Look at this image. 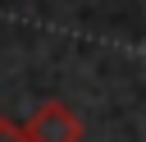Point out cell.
<instances>
[{
	"label": "cell",
	"mask_w": 146,
	"mask_h": 142,
	"mask_svg": "<svg viewBox=\"0 0 146 142\" xmlns=\"http://www.w3.org/2000/svg\"><path fill=\"white\" fill-rule=\"evenodd\" d=\"M27 137L32 142H82V119L64 105V101H41L27 115Z\"/></svg>",
	"instance_id": "obj_1"
},
{
	"label": "cell",
	"mask_w": 146,
	"mask_h": 142,
	"mask_svg": "<svg viewBox=\"0 0 146 142\" xmlns=\"http://www.w3.org/2000/svg\"><path fill=\"white\" fill-rule=\"evenodd\" d=\"M0 142H32V137H27V128H23V124L0 119Z\"/></svg>",
	"instance_id": "obj_2"
}]
</instances>
